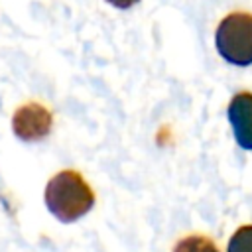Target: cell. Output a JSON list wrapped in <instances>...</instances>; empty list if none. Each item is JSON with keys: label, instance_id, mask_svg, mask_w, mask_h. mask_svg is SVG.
<instances>
[{"label": "cell", "instance_id": "1", "mask_svg": "<svg viewBox=\"0 0 252 252\" xmlns=\"http://www.w3.org/2000/svg\"><path fill=\"white\" fill-rule=\"evenodd\" d=\"M43 201L47 211L63 224L77 222L94 207V191L75 169H61L49 177Z\"/></svg>", "mask_w": 252, "mask_h": 252}, {"label": "cell", "instance_id": "2", "mask_svg": "<svg viewBox=\"0 0 252 252\" xmlns=\"http://www.w3.org/2000/svg\"><path fill=\"white\" fill-rule=\"evenodd\" d=\"M217 53L234 67L252 65V14L230 12L215 30Z\"/></svg>", "mask_w": 252, "mask_h": 252}, {"label": "cell", "instance_id": "3", "mask_svg": "<svg viewBox=\"0 0 252 252\" xmlns=\"http://www.w3.org/2000/svg\"><path fill=\"white\" fill-rule=\"evenodd\" d=\"M53 116L39 102H26L12 116V132L22 142H39L51 134Z\"/></svg>", "mask_w": 252, "mask_h": 252}, {"label": "cell", "instance_id": "4", "mask_svg": "<svg viewBox=\"0 0 252 252\" xmlns=\"http://www.w3.org/2000/svg\"><path fill=\"white\" fill-rule=\"evenodd\" d=\"M226 120L238 148L252 152V93L238 91L230 98L226 106Z\"/></svg>", "mask_w": 252, "mask_h": 252}, {"label": "cell", "instance_id": "5", "mask_svg": "<svg viewBox=\"0 0 252 252\" xmlns=\"http://www.w3.org/2000/svg\"><path fill=\"white\" fill-rule=\"evenodd\" d=\"M171 252H220L213 238L205 234H187L179 238Z\"/></svg>", "mask_w": 252, "mask_h": 252}, {"label": "cell", "instance_id": "6", "mask_svg": "<svg viewBox=\"0 0 252 252\" xmlns=\"http://www.w3.org/2000/svg\"><path fill=\"white\" fill-rule=\"evenodd\" d=\"M226 252H252V224H242L232 232Z\"/></svg>", "mask_w": 252, "mask_h": 252}, {"label": "cell", "instance_id": "7", "mask_svg": "<svg viewBox=\"0 0 252 252\" xmlns=\"http://www.w3.org/2000/svg\"><path fill=\"white\" fill-rule=\"evenodd\" d=\"M106 4H110L112 8H118V10H128L132 8L134 4H138L140 0H104Z\"/></svg>", "mask_w": 252, "mask_h": 252}]
</instances>
